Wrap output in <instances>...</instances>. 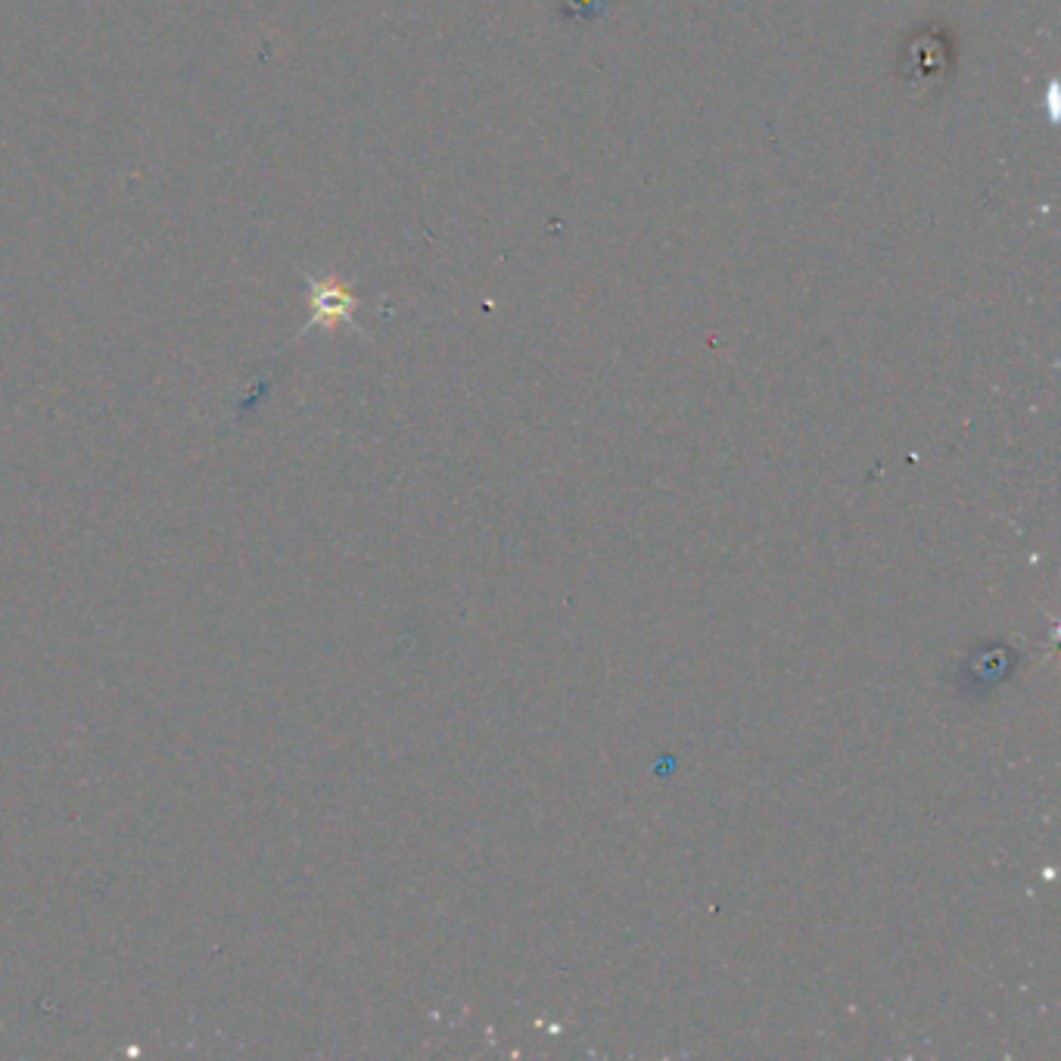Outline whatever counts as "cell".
I'll list each match as a JSON object with an SVG mask.
<instances>
[{
  "label": "cell",
  "mask_w": 1061,
  "mask_h": 1061,
  "mask_svg": "<svg viewBox=\"0 0 1061 1061\" xmlns=\"http://www.w3.org/2000/svg\"><path fill=\"white\" fill-rule=\"evenodd\" d=\"M358 302L355 297L336 287V283H318L312 281V324H333V321H352V309Z\"/></svg>",
  "instance_id": "6da1fadb"
}]
</instances>
